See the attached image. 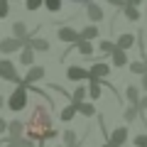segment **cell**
Segmentation results:
<instances>
[{
	"label": "cell",
	"mask_w": 147,
	"mask_h": 147,
	"mask_svg": "<svg viewBox=\"0 0 147 147\" xmlns=\"http://www.w3.org/2000/svg\"><path fill=\"white\" fill-rule=\"evenodd\" d=\"M49 127H54L52 115H49V110L44 108V105H37V108L32 110L30 120L25 123V135H27V137H32L34 142H42L44 132H47Z\"/></svg>",
	"instance_id": "obj_1"
},
{
	"label": "cell",
	"mask_w": 147,
	"mask_h": 147,
	"mask_svg": "<svg viewBox=\"0 0 147 147\" xmlns=\"http://www.w3.org/2000/svg\"><path fill=\"white\" fill-rule=\"evenodd\" d=\"M5 105L12 110V113H20V110L27 108V86H25V79H22V84H17V88L10 93V98H7Z\"/></svg>",
	"instance_id": "obj_2"
},
{
	"label": "cell",
	"mask_w": 147,
	"mask_h": 147,
	"mask_svg": "<svg viewBox=\"0 0 147 147\" xmlns=\"http://www.w3.org/2000/svg\"><path fill=\"white\" fill-rule=\"evenodd\" d=\"M0 79L3 81H12V84H22V79H20V74H17V69H15V61H10V59H0Z\"/></svg>",
	"instance_id": "obj_3"
},
{
	"label": "cell",
	"mask_w": 147,
	"mask_h": 147,
	"mask_svg": "<svg viewBox=\"0 0 147 147\" xmlns=\"http://www.w3.org/2000/svg\"><path fill=\"white\" fill-rule=\"evenodd\" d=\"M57 37H59V42H64V44H76L81 39V32L79 30H74L71 25H64V27H59L57 30Z\"/></svg>",
	"instance_id": "obj_4"
},
{
	"label": "cell",
	"mask_w": 147,
	"mask_h": 147,
	"mask_svg": "<svg viewBox=\"0 0 147 147\" xmlns=\"http://www.w3.org/2000/svg\"><path fill=\"white\" fill-rule=\"evenodd\" d=\"M22 47H25V42H22V39H17V37H5V39H0V52H3V57H5V54L20 52Z\"/></svg>",
	"instance_id": "obj_5"
},
{
	"label": "cell",
	"mask_w": 147,
	"mask_h": 147,
	"mask_svg": "<svg viewBox=\"0 0 147 147\" xmlns=\"http://www.w3.org/2000/svg\"><path fill=\"white\" fill-rule=\"evenodd\" d=\"M88 69H84V66H79V64H74V66H69L66 69V79L69 81H88Z\"/></svg>",
	"instance_id": "obj_6"
},
{
	"label": "cell",
	"mask_w": 147,
	"mask_h": 147,
	"mask_svg": "<svg viewBox=\"0 0 147 147\" xmlns=\"http://www.w3.org/2000/svg\"><path fill=\"white\" fill-rule=\"evenodd\" d=\"M88 79H105V76H108L110 74V64H105L103 59H100V61H96V64H91V69H88Z\"/></svg>",
	"instance_id": "obj_7"
},
{
	"label": "cell",
	"mask_w": 147,
	"mask_h": 147,
	"mask_svg": "<svg viewBox=\"0 0 147 147\" xmlns=\"http://www.w3.org/2000/svg\"><path fill=\"white\" fill-rule=\"evenodd\" d=\"M108 142H110L113 147H118V145H125V142H127V127H125V125L115 127V130H113V132L108 135Z\"/></svg>",
	"instance_id": "obj_8"
},
{
	"label": "cell",
	"mask_w": 147,
	"mask_h": 147,
	"mask_svg": "<svg viewBox=\"0 0 147 147\" xmlns=\"http://www.w3.org/2000/svg\"><path fill=\"white\" fill-rule=\"evenodd\" d=\"M44 76H47V71H44V66H30L25 74V84H37V81H42Z\"/></svg>",
	"instance_id": "obj_9"
},
{
	"label": "cell",
	"mask_w": 147,
	"mask_h": 147,
	"mask_svg": "<svg viewBox=\"0 0 147 147\" xmlns=\"http://www.w3.org/2000/svg\"><path fill=\"white\" fill-rule=\"evenodd\" d=\"M86 15H88L91 22H100L103 20V7H100L96 0H88V3H86Z\"/></svg>",
	"instance_id": "obj_10"
},
{
	"label": "cell",
	"mask_w": 147,
	"mask_h": 147,
	"mask_svg": "<svg viewBox=\"0 0 147 147\" xmlns=\"http://www.w3.org/2000/svg\"><path fill=\"white\" fill-rule=\"evenodd\" d=\"M22 135H25V123H22V120H10V123H7V137L20 140Z\"/></svg>",
	"instance_id": "obj_11"
},
{
	"label": "cell",
	"mask_w": 147,
	"mask_h": 147,
	"mask_svg": "<svg viewBox=\"0 0 147 147\" xmlns=\"http://www.w3.org/2000/svg\"><path fill=\"white\" fill-rule=\"evenodd\" d=\"M25 44H27V47H32L34 52H49V47H52V44H49L44 37H34V34H32Z\"/></svg>",
	"instance_id": "obj_12"
},
{
	"label": "cell",
	"mask_w": 147,
	"mask_h": 147,
	"mask_svg": "<svg viewBox=\"0 0 147 147\" xmlns=\"http://www.w3.org/2000/svg\"><path fill=\"white\" fill-rule=\"evenodd\" d=\"M103 93V79H88V98L98 100Z\"/></svg>",
	"instance_id": "obj_13"
},
{
	"label": "cell",
	"mask_w": 147,
	"mask_h": 147,
	"mask_svg": "<svg viewBox=\"0 0 147 147\" xmlns=\"http://www.w3.org/2000/svg\"><path fill=\"white\" fill-rule=\"evenodd\" d=\"M12 37H17V39H22V42H27V39H30V30H27V25H25V22H20V20H17L15 22V25H12Z\"/></svg>",
	"instance_id": "obj_14"
},
{
	"label": "cell",
	"mask_w": 147,
	"mask_h": 147,
	"mask_svg": "<svg viewBox=\"0 0 147 147\" xmlns=\"http://www.w3.org/2000/svg\"><path fill=\"white\" fill-rule=\"evenodd\" d=\"M135 42H137V34H130V32H125V34H120V37L115 39V47H120V49H125V52H127V49H130Z\"/></svg>",
	"instance_id": "obj_15"
},
{
	"label": "cell",
	"mask_w": 147,
	"mask_h": 147,
	"mask_svg": "<svg viewBox=\"0 0 147 147\" xmlns=\"http://www.w3.org/2000/svg\"><path fill=\"white\" fill-rule=\"evenodd\" d=\"M110 59H113V64H115V66H127V64H130V59H127V52L125 49H120V47H115V52L110 54Z\"/></svg>",
	"instance_id": "obj_16"
},
{
	"label": "cell",
	"mask_w": 147,
	"mask_h": 147,
	"mask_svg": "<svg viewBox=\"0 0 147 147\" xmlns=\"http://www.w3.org/2000/svg\"><path fill=\"white\" fill-rule=\"evenodd\" d=\"M20 64H25L27 69H30V66H34V49H32V47H27V44L20 49Z\"/></svg>",
	"instance_id": "obj_17"
},
{
	"label": "cell",
	"mask_w": 147,
	"mask_h": 147,
	"mask_svg": "<svg viewBox=\"0 0 147 147\" xmlns=\"http://www.w3.org/2000/svg\"><path fill=\"white\" fill-rule=\"evenodd\" d=\"M86 96H88V86L79 84L76 88H74V93H71V103H84Z\"/></svg>",
	"instance_id": "obj_18"
},
{
	"label": "cell",
	"mask_w": 147,
	"mask_h": 147,
	"mask_svg": "<svg viewBox=\"0 0 147 147\" xmlns=\"http://www.w3.org/2000/svg\"><path fill=\"white\" fill-rule=\"evenodd\" d=\"M74 49L79 54H84V57H91V54H93V44H91L88 39H79V42L74 44Z\"/></svg>",
	"instance_id": "obj_19"
},
{
	"label": "cell",
	"mask_w": 147,
	"mask_h": 147,
	"mask_svg": "<svg viewBox=\"0 0 147 147\" xmlns=\"http://www.w3.org/2000/svg\"><path fill=\"white\" fill-rule=\"evenodd\" d=\"M76 113H79V110H76V103L64 105V108H61V120H64V123H71L74 118H76Z\"/></svg>",
	"instance_id": "obj_20"
},
{
	"label": "cell",
	"mask_w": 147,
	"mask_h": 147,
	"mask_svg": "<svg viewBox=\"0 0 147 147\" xmlns=\"http://www.w3.org/2000/svg\"><path fill=\"white\" fill-rule=\"evenodd\" d=\"M61 145H66V147H76L79 145V135L74 130H64V135H61Z\"/></svg>",
	"instance_id": "obj_21"
},
{
	"label": "cell",
	"mask_w": 147,
	"mask_h": 147,
	"mask_svg": "<svg viewBox=\"0 0 147 147\" xmlns=\"http://www.w3.org/2000/svg\"><path fill=\"white\" fill-rule=\"evenodd\" d=\"M127 69H130L132 74H137V76H142V74H147V59H140V61H130V64H127Z\"/></svg>",
	"instance_id": "obj_22"
},
{
	"label": "cell",
	"mask_w": 147,
	"mask_h": 147,
	"mask_svg": "<svg viewBox=\"0 0 147 147\" xmlns=\"http://www.w3.org/2000/svg\"><path fill=\"white\" fill-rule=\"evenodd\" d=\"M81 39H88V42L98 39V27L96 25H86L84 30H81Z\"/></svg>",
	"instance_id": "obj_23"
},
{
	"label": "cell",
	"mask_w": 147,
	"mask_h": 147,
	"mask_svg": "<svg viewBox=\"0 0 147 147\" xmlns=\"http://www.w3.org/2000/svg\"><path fill=\"white\" fill-rule=\"evenodd\" d=\"M123 118H125L127 123H135L137 118H140V108H137V105H132V103H130V105H127L125 110H123Z\"/></svg>",
	"instance_id": "obj_24"
},
{
	"label": "cell",
	"mask_w": 147,
	"mask_h": 147,
	"mask_svg": "<svg viewBox=\"0 0 147 147\" xmlns=\"http://www.w3.org/2000/svg\"><path fill=\"white\" fill-rule=\"evenodd\" d=\"M125 98H127V103L137 105L140 103V88H137V86H127L125 88Z\"/></svg>",
	"instance_id": "obj_25"
},
{
	"label": "cell",
	"mask_w": 147,
	"mask_h": 147,
	"mask_svg": "<svg viewBox=\"0 0 147 147\" xmlns=\"http://www.w3.org/2000/svg\"><path fill=\"white\" fill-rule=\"evenodd\" d=\"M76 110H79V115H84V118H93L96 115L93 103H76Z\"/></svg>",
	"instance_id": "obj_26"
},
{
	"label": "cell",
	"mask_w": 147,
	"mask_h": 147,
	"mask_svg": "<svg viewBox=\"0 0 147 147\" xmlns=\"http://www.w3.org/2000/svg\"><path fill=\"white\" fill-rule=\"evenodd\" d=\"M98 52H100V57H110V54L115 52V42H110V39H103V42L98 44Z\"/></svg>",
	"instance_id": "obj_27"
},
{
	"label": "cell",
	"mask_w": 147,
	"mask_h": 147,
	"mask_svg": "<svg viewBox=\"0 0 147 147\" xmlns=\"http://www.w3.org/2000/svg\"><path fill=\"white\" fill-rule=\"evenodd\" d=\"M123 15H125V20H130V22H137V20H140V10L132 7V5H127V3H125V7H123Z\"/></svg>",
	"instance_id": "obj_28"
},
{
	"label": "cell",
	"mask_w": 147,
	"mask_h": 147,
	"mask_svg": "<svg viewBox=\"0 0 147 147\" xmlns=\"http://www.w3.org/2000/svg\"><path fill=\"white\" fill-rule=\"evenodd\" d=\"M61 3L64 0H44V7H47L49 12H59L61 10Z\"/></svg>",
	"instance_id": "obj_29"
},
{
	"label": "cell",
	"mask_w": 147,
	"mask_h": 147,
	"mask_svg": "<svg viewBox=\"0 0 147 147\" xmlns=\"http://www.w3.org/2000/svg\"><path fill=\"white\" fill-rule=\"evenodd\" d=\"M44 5V0H25V7L30 12H34V10H39V7Z\"/></svg>",
	"instance_id": "obj_30"
},
{
	"label": "cell",
	"mask_w": 147,
	"mask_h": 147,
	"mask_svg": "<svg viewBox=\"0 0 147 147\" xmlns=\"http://www.w3.org/2000/svg\"><path fill=\"white\" fill-rule=\"evenodd\" d=\"M10 15V0H0V20H5Z\"/></svg>",
	"instance_id": "obj_31"
},
{
	"label": "cell",
	"mask_w": 147,
	"mask_h": 147,
	"mask_svg": "<svg viewBox=\"0 0 147 147\" xmlns=\"http://www.w3.org/2000/svg\"><path fill=\"white\" fill-rule=\"evenodd\" d=\"M132 145H135V147H147V135H142V132L135 135V137H132Z\"/></svg>",
	"instance_id": "obj_32"
},
{
	"label": "cell",
	"mask_w": 147,
	"mask_h": 147,
	"mask_svg": "<svg viewBox=\"0 0 147 147\" xmlns=\"http://www.w3.org/2000/svg\"><path fill=\"white\" fill-rule=\"evenodd\" d=\"M20 147H37V142L32 140V137H27V135H22V137H20Z\"/></svg>",
	"instance_id": "obj_33"
},
{
	"label": "cell",
	"mask_w": 147,
	"mask_h": 147,
	"mask_svg": "<svg viewBox=\"0 0 147 147\" xmlns=\"http://www.w3.org/2000/svg\"><path fill=\"white\" fill-rule=\"evenodd\" d=\"M137 108H140V115H145V110H147V93L140 96V103H137Z\"/></svg>",
	"instance_id": "obj_34"
},
{
	"label": "cell",
	"mask_w": 147,
	"mask_h": 147,
	"mask_svg": "<svg viewBox=\"0 0 147 147\" xmlns=\"http://www.w3.org/2000/svg\"><path fill=\"white\" fill-rule=\"evenodd\" d=\"M3 147H20V140H12V137H7Z\"/></svg>",
	"instance_id": "obj_35"
},
{
	"label": "cell",
	"mask_w": 147,
	"mask_h": 147,
	"mask_svg": "<svg viewBox=\"0 0 147 147\" xmlns=\"http://www.w3.org/2000/svg\"><path fill=\"white\" fill-rule=\"evenodd\" d=\"M5 132H7V120L0 118V135H5Z\"/></svg>",
	"instance_id": "obj_36"
},
{
	"label": "cell",
	"mask_w": 147,
	"mask_h": 147,
	"mask_svg": "<svg viewBox=\"0 0 147 147\" xmlns=\"http://www.w3.org/2000/svg\"><path fill=\"white\" fill-rule=\"evenodd\" d=\"M110 5H115V7H125V0H108Z\"/></svg>",
	"instance_id": "obj_37"
},
{
	"label": "cell",
	"mask_w": 147,
	"mask_h": 147,
	"mask_svg": "<svg viewBox=\"0 0 147 147\" xmlns=\"http://www.w3.org/2000/svg\"><path fill=\"white\" fill-rule=\"evenodd\" d=\"M127 5H132V7H137V5H142V3H145V0H125Z\"/></svg>",
	"instance_id": "obj_38"
},
{
	"label": "cell",
	"mask_w": 147,
	"mask_h": 147,
	"mask_svg": "<svg viewBox=\"0 0 147 147\" xmlns=\"http://www.w3.org/2000/svg\"><path fill=\"white\" fill-rule=\"evenodd\" d=\"M140 84H142V91L147 93V74H142V81H140Z\"/></svg>",
	"instance_id": "obj_39"
},
{
	"label": "cell",
	"mask_w": 147,
	"mask_h": 147,
	"mask_svg": "<svg viewBox=\"0 0 147 147\" xmlns=\"http://www.w3.org/2000/svg\"><path fill=\"white\" fill-rule=\"evenodd\" d=\"M5 108V98H3V96H0V110Z\"/></svg>",
	"instance_id": "obj_40"
},
{
	"label": "cell",
	"mask_w": 147,
	"mask_h": 147,
	"mask_svg": "<svg viewBox=\"0 0 147 147\" xmlns=\"http://www.w3.org/2000/svg\"><path fill=\"white\" fill-rule=\"evenodd\" d=\"M71 3H79V5H86V3H88V0H71Z\"/></svg>",
	"instance_id": "obj_41"
},
{
	"label": "cell",
	"mask_w": 147,
	"mask_h": 147,
	"mask_svg": "<svg viewBox=\"0 0 147 147\" xmlns=\"http://www.w3.org/2000/svg\"><path fill=\"white\" fill-rule=\"evenodd\" d=\"M100 147H113V145H110V142H103V145H100Z\"/></svg>",
	"instance_id": "obj_42"
},
{
	"label": "cell",
	"mask_w": 147,
	"mask_h": 147,
	"mask_svg": "<svg viewBox=\"0 0 147 147\" xmlns=\"http://www.w3.org/2000/svg\"><path fill=\"white\" fill-rule=\"evenodd\" d=\"M57 147H66V145H57Z\"/></svg>",
	"instance_id": "obj_43"
},
{
	"label": "cell",
	"mask_w": 147,
	"mask_h": 147,
	"mask_svg": "<svg viewBox=\"0 0 147 147\" xmlns=\"http://www.w3.org/2000/svg\"><path fill=\"white\" fill-rule=\"evenodd\" d=\"M118 147H127V145H118Z\"/></svg>",
	"instance_id": "obj_44"
},
{
	"label": "cell",
	"mask_w": 147,
	"mask_h": 147,
	"mask_svg": "<svg viewBox=\"0 0 147 147\" xmlns=\"http://www.w3.org/2000/svg\"><path fill=\"white\" fill-rule=\"evenodd\" d=\"M76 147H84V145H76Z\"/></svg>",
	"instance_id": "obj_45"
},
{
	"label": "cell",
	"mask_w": 147,
	"mask_h": 147,
	"mask_svg": "<svg viewBox=\"0 0 147 147\" xmlns=\"http://www.w3.org/2000/svg\"><path fill=\"white\" fill-rule=\"evenodd\" d=\"M10 3H12V0H10Z\"/></svg>",
	"instance_id": "obj_46"
}]
</instances>
